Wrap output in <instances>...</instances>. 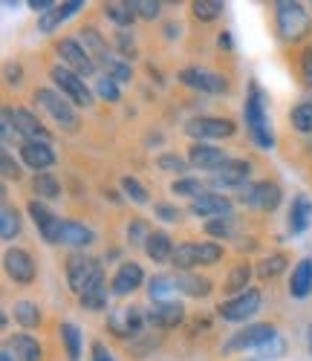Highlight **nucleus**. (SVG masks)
I'll return each mask as SVG.
<instances>
[{"mask_svg": "<svg viewBox=\"0 0 312 361\" xmlns=\"http://www.w3.org/2000/svg\"><path fill=\"white\" fill-rule=\"evenodd\" d=\"M243 116H246V128H248V136H252V142L260 150H269L275 145V130H272V122H269L266 96H263V90L255 81L248 84V96H246V104H243Z\"/></svg>", "mask_w": 312, "mask_h": 361, "instance_id": "obj_1", "label": "nucleus"}, {"mask_svg": "<svg viewBox=\"0 0 312 361\" xmlns=\"http://www.w3.org/2000/svg\"><path fill=\"white\" fill-rule=\"evenodd\" d=\"M275 23H277V35L287 44H298L312 32L309 12L301 4H295V0H277L275 4Z\"/></svg>", "mask_w": 312, "mask_h": 361, "instance_id": "obj_2", "label": "nucleus"}, {"mask_svg": "<svg viewBox=\"0 0 312 361\" xmlns=\"http://www.w3.org/2000/svg\"><path fill=\"white\" fill-rule=\"evenodd\" d=\"M145 324H148V312L139 307V304H121V307H113L107 312V333L119 341H136L142 333H145Z\"/></svg>", "mask_w": 312, "mask_h": 361, "instance_id": "obj_3", "label": "nucleus"}, {"mask_svg": "<svg viewBox=\"0 0 312 361\" xmlns=\"http://www.w3.org/2000/svg\"><path fill=\"white\" fill-rule=\"evenodd\" d=\"M32 99H35L38 107H44V110L55 118V125H58L61 130L76 133V130L81 128V125H78V113L73 110V102H67L61 93H55V90H49V87H38Z\"/></svg>", "mask_w": 312, "mask_h": 361, "instance_id": "obj_4", "label": "nucleus"}, {"mask_svg": "<svg viewBox=\"0 0 312 361\" xmlns=\"http://www.w3.org/2000/svg\"><path fill=\"white\" fill-rule=\"evenodd\" d=\"M237 202L248 205V208H258V212H275L284 200V188H280L275 179H263V183H246L237 188L234 194Z\"/></svg>", "mask_w": 312, "mask_h": 361, "instance_id": "obj_5", "label": "nucleus"}, {"mask_svg": "<svg viewBox=\"0 0 312 361\" xmlns=\"http://www.w3.org/2000/svg\"><path fill=\"white\" fill-rule=\"evenodd\" d=\"M260 307H263L260 289H246L243 295H234L229 300H220V304H217V315H220L223 321H232V324H243V321H248L252 315H258Z\"/></svg>", "mask_w": 312, "mask_h": 361, "instance_id": "obj_6", "label": "nucleus"}, {"mask_svg": "<svg viewBox=\"0 0 312 361\" xmlns=\"http://www.w3.org/2000/svg\"><path fill=\"white\" fill-rule=\"evenodd\" d=\"M55 55L67 64V70H73L81 78H90V75L99 78V73H102L99 64L87 55V49L81 47L78 38H61V41H55Z\"/></svg>", "mask_w": 312, "mask_h": 361, "instance_id": "obj_7", "label": "nucleus"}, {"mask_svg": "<svg viewBox=\"0 0 312 361\" xmlns=\"http://www.w3.org/2000/svg\"><path fill=\"white\" fill-rule=\"evenodd\" d=\"M64 272H67V286L81 295L92 281H96L102 275V263L96 257H90L87 252H73L67 257V266H64Z\"/></svg>", "mask_w": 312, "mask_h": 361, "instance_id": "obj_8", "label": "nucleus"}, {"mask_svg": "<svg viewBox=\"0 0 312 361\" xmlns=\"http://www.w3.org/2000/svg\"><path fill=\"white\" fill-rule=\"evenodd\" d=\"M185 133L197 142L205 139H229L237 133V125L232 122L229 116H194L185 122Z\"/></svg>", "mask_w": 312, "mask_h": 361, "instance_id": "obj_9", "label": "nucleus"}, {"mask_svg": "<svg viewBox=\"0 0 312 361\" xmlns=\"http://www.w3.org/2000/svg\"><path fill=\"white\" fill-rule=\"evenodd\" d=\"M49 78H52V84L58 87V93L64 96L67 102H73V104H78V107H90L92 104V90L84 84V78L81 75H76L73 70H67V67H52L49 70Z\"/></svg>", "mask_w": 312, "mask_h": 361, "instance_id": "obj_10", "label": "nucleus"}, {"mask_svg": "<svg viewBox=\"0 0 312 361\" xmlns=\"http://www.w3.org/2000/svg\"><path fill=\"white\" fill-rule=\"evenodd\" d=\"M277 336L275 324H248L246 329L237 333L223 344V353H243V350H260L266 341H272Z\"/></svg>", "mask_w": 312, "mask_h": 361, "instance_id": "obj_11", "label": "nucleus"}, {"mask_svg": "<svg viewBox=\"0 0 312 361\" xmlns=\"http://www.w3.org/2000/svg\"><path fill=\"white\" fill-rule=\"evenodd\" d=\"M179 84L191 87V90H200V93H211V96H220V93H229V75L223 73H214V70H200V67H185L179 70Z\"/></svg>", "mask_w": 312, "mask_h": 361, "instance_id": "obj_12", "label": "nucleus"}, {"mask_svg": "<svg viewBox=\"0 0 312 361\" xmlns=\"http://www.w3.org/2000/svg\"><path fill=\"white\" fill-rule=\"evenodd\" d=\"M26 212H29V217H32V223L38 226L44 243H49V246L61 243V226H64V220H61L55 212H49V208L44 205V200L32 197V200H29V205H26Z\"/></svg>", "mask_w": 312, "mask_h": 361, "instance_id": "obj_13", "label": "nucleus"}, {"mask_svg": "<svg viewBox=\"0 0 312 361\" xmlns=\"http://www.w3.org/2000/svg\"><path fill=\"white\" fill-rule=\"evenodd\" d=\"M4 269H6V275L18 283V286H32L35 283V275H38V269H35V260L32 255H29L26 249H6L4 255Z\"/></svg>", "mask_w": 312, "mask_h": 361, "instance_id": "obj_14", "label": "nucleus"}, {"mask_svg": "<svg viewBox=\"0 0 312 361\" xmlns=\"http://www.w3.org/2000/svg\"><path fill=\"white\" fill-rule=\"evenodd\" d=\"M191 214L194 217H203L205 223L208 220H223V217H234V202L223 194H214V191H205L203 197L191 200Z\"/></svg>", "mask_w": 312, "mask_h": 361, "instance_id": "obj_15", "label": "nucleus"}, {"mask_svg": "<svg viewBox=\"0 0 312 361\" xmlns=\"http://www.w3.org/2000/svg\"><path fill=\"white\" fill-rule=\"evenodd\" d=\"M248 176H252V162L248 159H229L220 171H214L211 179H208V185L211 188H240L248 183Z\"/></svg>", "mask_w": 312, "mask_h": 361, "instance_id": "obj_16", "label": "nucleus"}, {"mask_svg": "<svg viewBox=\"0 0 312 361\" xmlns=\"http://www.w3.org/2000/svg\"><path fill=\"white\" fill-rule=\"evenodd\" d=\"M78 41H81V47L87 49V55L99 64V70H102V73L110 67V61L119 55V52H113V49H110V44L104 41V35L99 32V29H96V26H90V23H87V26H81Z\"/></svg>", "mask_w": 312, "mask_h": 361, "instance_id": "obj_17", "label": "nucleus"}, {"mask_svg": "<svg viewBox=\"0 0 312 361\" xmlns=\"http://www.w3.org/2000/svg\"><path fill=\"white\" fill-rule=\"evenodd\" d=\"M185 321V307L179 300H162V304H153L148 310V324L156 329V333H168V329H176Z\"/></svg>", "mask_w": 312, "mask_h": 361, "instance_id": "obj_18", "label": "nucleus"}, {"mask_svg": "<svg viewBox=\"0 0 312 361\" xmlns=\"http://www.w3.org/2000/svg\"><path fill=\"white\" fill-rule=\"evenodd\" d=\"M20 162L35 171V173H49V168L55 165V150L49 147V142H20Z\"/></svg>", "mask_w": 312, "mask_h": 361, "instance_id": "obj_19", "label": "nucleus"}, {"mask_svg": "<svg viewBox=\"0 0 312 361\" xmlns=\"http://www.w3.org/2000/svg\"><path fill=\"white\" fill-rule=\"evenodd\" d=\"M145 283V272H142V266L133 263V260H124L119 269H116V275L110 278V292L124 298V295H131L136 292L139 286Z\"/></svg>", "mask_w": 312, "mask_h": 361, "instance_id": "obj_20", "label": "nucleus"}, {"mask_svg": "<svg viewBox=\"0 0 312 361\" xmlns=\"http://www.w3.org/2000/svg\"><path fill=\"white\" fill-rule=\"evenodd\" d=\"M12 118H15V128L23 136V142H49L52 133L44 128V122L26 107H12Z\"/></svg>", "mask_w": 312, "mask_h": 361, "instance_id": "obj_21", "label": "nucleus"}, {"mask_svg": "<svg viewBox=\"0 0 312 361\" xmlns=\"http://www.w3.org/2000/svg\"><path fill=\"white\" fill-rule=\"evenodd\" d=\"M226 162H229V157L223 154L220 147H214V145H203V142H197V145L188 147V165L197 168V171H208V173H214V171H220Z\"/></svg>", "mask_w": 312, "mask_h": 361, "instance_id": "obj_22", "label": "nucleus"}, {"mask_svg": "<svg viewBox=\"0 0 312 361\" xmlns=\"http://www.w3.org/2000/svg\"><path fill=\"white\" fill-rule=\"evenodd\" d=\"M6 353L15 358V361H44V347L35 336H26V333H18L6 341Z\"/></svg>", "mask_w": 312, "mask_h": 361, "instance_id": "obj_23", "label": "nucleus"}, {"mask_svg": "<svg viewBox=\"0 0 312 361\" xmlns=\"http://www.w3.org/2000/svg\"><path fill=\"white\" fill-rule=\"evenodd\" d=\"M113 292H110V286H107V281H104V272L92 281L81 295H78V304H81V310H87V312H102V310H107V298H110Z\"/></svg>", "mask_w": 312, "mask_h": 361, "instance_id": "obj_24", "label": "nucleus"}, {"mask_svg": "<svg viewBox=\"0 0 312 361\" xmlns=\"http://www.w3.org/2000/svg\"><path fill=\"white\" fill-rule=\"evenodd\" d=\"M174 281H176V292L188 295V298H208V295L214 292V283H211V278H205V275L176 272Z\"/></svg>", "mask_w": 312, "mask_h": 361, "instance_id": "obj_25", "label": "nucleus"}, {"mask_svg": "<svg viewBox=\"0 0 312 361\" xmlns=\"http://www.w3.org/2000/svg\"><path fill=\"white\" fill-rule=\"evenodd\" d=\"M92 240H96V231L90 226L78 223V220H64L61 226V243L64 246H73V249H87Z\"/></svg>", "mask_w": 312, "mask_h": 361, "instance_id": "obj_26", "label": "nucleus"}, {"mask_svg": "<svg viewBox=\"0 0 312 361\" xmlns=\"http://www.w3.org/2000/svg\"><path fill=\"white\" fill-rule=\"evenodd\" d=\"M174 240H171V234L168 231H153L150 237H148V243H145V255L153 260V263H171V257H174Z\"/></svg>", "mask_w": 312, "mask_h": 361, "instance_id": "obj_27", "label": "nucleus"}, {"mask_svg": "<svg viewBox=\"0 0 312 361\" xmlns=\"http://www.w3.org/2000/svg\"><path fill=\"white\" fill-rule=\"evenodd\" d=\"M84 9V4L81 0H67V4H58L52 12H47V15H41V20H38V29L41 32H55V29L64 23L70 15H76V12H81Z\"/></svg>", "mask_w": 312, "mask_h": 361, "instance_id": "obj_28", "label": "nucleus"}, {"mask_svg": "<svg viewBox=\"0 0 312 361\" xmlns=\"http://www.w3.org/2000/svg\"><path fill=\"white\" fill-rule=\"evenodd\" d=\"M312 226V202L306 194H298L289 205V231L292 234H304Z\"/></svg>", "mask_w": 312, "mask_h": 361, "instance_id": "obj_29", "label": "nucleus"}, {"mask_svg": "<svg viewBox=\"0 0 312 361\" xmlns=\"http://www.w3.org/2000/svg\"><path fill=\"white\" fill-rule=\"evenodd\" d=\"M289 295L292 298H306L312 292V257H304L298 260V266L292 269V275H289Z\"/></svg>", "mask_w": 312, "mask_h": 361, "instance_id": "obj_30", "label": "nucleus"}, {"mask_svg": "<svg viewBox=\"0 0 312 361\" xmlns=\"http://www.w3.org/2000/svg\"><path fill=\"white\" fill-rule=\"evenodd\" d=\"M12 312H15V324L23 326V329H38L41 321H44L41 307L35 304V300H15Z\"/></svg>", "mask_w": 312, "mask_h": 361, "instance_id": "obj_31", "label": "nucleus"}, {"mask_svg": "<svg viewBox=\"0 0 312 361\" xmlns=\"http://www.w3.org/2000/svg\"><path fill=\"white\" fill-rule=\"evenodd\" d=\"M287 266H289V257H287L284 252H275V255H266L263 260H258L255 275H258L260 281H275Z\"/></svg>", "mask_w": 312, "mask_h": 361, "instance_id": "obj_32", "label": "nucleus"}, {"mask_svg": "<svg viewBox=\"0 0 312 361\" xmlns=\"http://www.w3.org/2000/svg\"><path fill=\"white\" fill-rule=\"evenodd\" d=\"M148 295H150L153 304L174 300V295H176V281H174V275H153V278L148 281Z\"/></svg>", "mask_w": 312, "mask_h": 361, "instance_id": "obj_33", "label": "nucleus"}, {"mask_svg": "<svg viewBox=\"0 0 312 361\" xmlns=\"http://www.w3.org/2000/svg\"><path fill=\"white\" fill-rule=\"evenodd\" d=\"M252 272H255V269H252V263H248V260L237 263V266L232 269V272H229V278H226L223 289H226L232 298H234V295H243V292H246V283L252 281Z\"/></svg>", "mask_w": 312, "mask_h": 361, "instance_id": "obj_34", "label": "nucleus"}, {"mask_svg": "<svg viewBox=\"0 0 312 361\" xmlns=\"http://www.w3.org/2000/svg\"><path fill=\"white\" fill-rule=\"evenodd\" d=\"M58 336H61V344H64V353L70 361H78L81 358V329L70 321H64L58 326Z\"/></svg>", "mask_w": 312, "mask_h": 361, "instance_id": "obj_35", "label": "nucleus"}, {"mask_svg": "<svg viewBox=\"0 0 312 361\" xmlns=\"http://www.w3.org/2000/svg\"><path fill=\"white\" fill-rule=\"evenodd\" d=\"M61 183H58V176L52 173H35L32 176V194L35 200H58L61 197Z\"/></svg>", "mask_w": 312, "mask_h": 361, "instance_id": "obj_36", "label": "nucleus"}, {"mask_svg": "<svg viewBox=\"0 0 312 361\" xmlns=\"http://www.w3.org/2000/svg\"><path fill=\"white\" fill-rule=\"evenodd\" d=\"M104 15H107V20H110L113 26H119V29H131L133 20H136L133 4H104Z\"/></svg>", "mask_w": 312, "mask_h": 361, "instance_id": "obj_37", "label": "nucleus"}, {"mask_svg": "<svg viewBox=\"0 0 312 361\" xmlns=\"http://www.w3.org/2000/svg\"><path fill=\"white\" fill-rule=\"evenodd\" d=\"M171 263L176 266V272H191L194 266H200V260H197V243H179L176 249H174V257H171Z\"/></svg>", "mask_w": 312, "mask_h": 361, "instance_id": "obj_38", "label": "nucleus"}, {"mask_svg": "<svg viewBox=\"0 0 312 361\" xmlns=\"http://www.w3.org/2000/svg\"><path fill=\"white\" fill-rule=\"evenodd\" d=\"M18 234H20V214H18V208L4 202V212H0V237L9 243V240H15Z\"/></svg>", "mask_w": 312, "mask_h": 361, "instance_id": "obj_39", "label": "nucleus"}, {"mask_svg": "<svg viewBox=\"0 0 312 361\" xmlns=\"http://www.w3.org/2000/svg\"><path fill=\"white\" fill-rule=\"evenodd\" d=\"M223 12H226V4H223V0H197V4H191V15H194L197 20H203V23L217 20Z\"/></svg>", "mask_w": 312, "mask_h": 361, "instance_id": "obj_40", "label": "nucleus"}, {"mask_svg": "<svg viewBox=\"0 0 312 361\" xmlns=\"http://www.w3.org/2000/svg\"><path fill=\"white\" fill-rule=\"evenodd\" d=\"M160 344H162V336L142 333L136 341L128 344V355H131V358H145V355H150L153 350H160Z\"/></svg>", "mask_w": 312, "mask_h": 361, "instance_id": "obj_41", "label": "nucleus"}, {"mask_svg": "<svg viewBox=\"0 0 312 361\" xmlns=\"http://www.w3.org/2000/svg\"><path fill=\"white\" fill-rule=\"evenodd\" d=\"M289 125L298 133H312V102H301L289 110Z\"/></svg>", "mask_w": 312, "mask_h": 361, "instance_id": "obj_42", "label": "nucleus"}, {"mask_svg": "<svg viewBox=\"0 0 312 361\" xmlns=\"http://www.w3.org/2000/svg\"><path fill=\"white\" fill-rule=\"evenodd\" d=\"M171 191H174L176 197H191V200H197V197L205 194V185H203V179H197V176H179V179H174Z\"/></svg>", "mask_w": 312, "mask_h": 361, "instance_id": "obj_43", "label": "nucleus"}, {"mask_svg": "<svg viewBox=\"0 0 312 361\" xmlns=\"http://www.w3.org/2000/svg\"><path fill=\"white\" fill-rule=\"evenodd\" d=\"M226 257V249L220 243H214V240H205V243H197V260L200 266H214Z\"/></svg>", "mask_w": 312, "mask_h": 361, "instance_id": "obj_44", "label": "nucleus"}, {"mask_svg": "<svg viewBox=\"0 0 312 361\" xmlns=\"http://www.w3.org/2000/svg\"><path fill=\"white\" fill-rule=\"evenodd\" d=\"M121 191H124V197L133 200V202H139V205H148V202H150L148 188L139 183L136 176H121Z\"/></svg>", "mask_w": 312, "mask_h": 361, "instance_id": "obj_45", "label": "nucleus"}, {"mask_svg": "<svg viewBox=\"0 0 312 361\" xmlns=\"http://www.w3.org/2000/svg\"><path fill=\"white\" fill-rule=\"evenodd\" d=\"M150 234H153V228H150L148 220L136 217V220L128 223V243H131V246H142V249H145V243H148Z\"/></svg>", "mask_w": 312, "mask_h": 361, "instance_id": "obj_46", "label": "nucleus"}, {"mask_svg": "<svg viewBox=\"0 0 312 361\" xmlns=\"http://www.w3.org/2000/svg\"><path fill=\"white\" fill-rule=\"evenodd\" d=\"M96 96L107 104H116L121 99V90H119V81H113L110 75H99L96 78Z\"/></svg>", "mask_w": 312, "mask_h": 361, "instance_id": "obj_47", "label": "nucleus"}, {"mask_svg": "<svg viewBox=\"0 0 312 361\" xmlns=\"http://www.w3.org/2000/svg\"><path fill=\"white\" fill-rule=\"evenodd\" d=\"M156 168L165 171V173H185L191 165H188V159H182L179 154H160V157H156Z\"/></svg>", "mask_w": 312, "mask_h": 361, "instance_id": "obj_48", "label": "nucleus"}, {"mask_svg": "<svg viewBox=\"0 0 312 361\" xmlns=\"http://www.w3.org/2000/svg\"><path fill=\"white\" fill-rule=\"evenodd\" d=\"M133 9H136V18L142 20H156L162 15V4L160 0H131Z\"/></svg>", "mask_w": 312, "mask_h": 361, "instance_id": "obj_49", "label": "nucleus"}, {"mask_svg": "<svg viewBox=\"0 0 312 361\" xmlns=\"http://www.w3.org/2000/svg\"><path fill=\"white\" fill-rule=\"evenodd\" d=\"M102 75H110L113 81H119V84H121V81H131V78H133V70H131V64H128V61H121V58L116 55L113 61H110V67H107Z\"/></svg>", "mask_w": 312, "mask_h": 361, "instance_id": "obj_50", "label": "nucleus"}, {"mask_svg": "<svg viewBox=\"0 0 312 361\" xmlns=\"http://www.w3.org/2000/svg\"><path fill=\"white\" fill-rule=\"evenodd\" d=\"M258 355H260V358H284V355H287V338L277 333L272 341H266V344L258 350Z\"/></svg>", "mask_w": 312, "mask_h": 361, "instance_id": "obj_51", "label": "nucleus"}, {"mask_svg": "<svg viewBox=\"0 0 312 361\" xmlns=\"http://www.w3.org/2000/svg\"><path fill=\"white\" fill-rule=\"evenodd\" d=\"M205 234H211V237H234V217L208 220L205 223Z\"/></svg>", "mask_w": 312, "mask_h": 361, "instance_id": "obj_52", "label": "nucleus"}, {"mask_svg": "<svg viewBox=\"0 0 312 361\" xmlns=\"http://www.w3.org/2000/svg\"><path fill=\"white\" fill-rule=\"evenodd\" d=\"M0 130H4V145H15V139L23 142V136L15 128V118H12V107H4V122H0Z\"/></svg>", "mask_w": 312, "mask_h": 361, "instance_id": "obj_53", "label": "nucleus"}, {"mask_svg": "<svg viewBox=\"0 0 312 361\" xmlns=\"http://www.w3.org/2000/svg\"><path fill=\"white\" fill-rule=\"evenodd\" d=\"M153 212H156V217L165 220V223H176V220L182 217L179 208H176V205H168V202H156V205H153Z\"/></svg>", "mask_w": 312, "mask_h": 361, "instance_id": "obj_54", "label": "nucleus"}, {"mask_svg": "<svg viewBox=\"0 0 312 361\" xmlns=\"http://www.w3.org/2000/svg\"><path fill=\"white\" fill-rule=\"evenodd\" d=\"M301 78L306 87H312V47H306L301 52Z\"/></svg>", "mask_w": 312, "mask_h": 361, "instance_id": "obj_55", "label": "nucleus"}, {"mask_svg": "<svg viewBox=\"0 0 312 361\" xmlns=\"http://www.w3.org/2000/svg\"><path fill=\"white\" fill-rule=\"evenodd\" d=\"M0 162H4V176H6V179H20V168H18V162L12 159L9 150H4V159H0Z\"/></svg>", "mask_w": 312, "mask_h": 361, "instance_id": "obj_56", "label": "nucleus"}, {"mask_svg": "<svg viewBox=\"0 0 312 361\" xmlns=\"http://www.w3.org/2000/svg\"><path fill=\"white\" fill-rule=\"evenodd\" d=\"M90 361H116V358H113V353L102 341H96V344H92V358Z\"/></svg>", "mask_w": 312, "mask_h": 361, "instance_id": "obj_57", "label": "nucleus"}, {"mask_svg": "<svg viewBox=\"0 0 312 361\" xmlns=\"http://www.w3.org/2000/svg\"><path fill=\"white\" fill-rule=\"evenodd\" d=\"M29 6H32L35 12H41V15H47V12H52L58 4H55V0H29Z\"/></svg>", "mask_w": 312, "mask_h": 361, "instance_id": "obj_58", "label": "nucleus"}, {"mask_svg": "<svg viewBox=\"0 0 312 361\" xmlns=\"http://www.w3.org/2000/svg\"><path fill=\"white\" fill-rule=\"evenodd\" d=\"M6 81H9V84H20V81H23L20 64H9V67H6Z\"/></svg>", "mask_w": 312, "mask_h": 361, "instance_id": "obj_59", "label": "nucleus"}, {"mask_svg": "<svg viewBox=\"0 0 312 361\" xmlns=\"http://www.w3.org/2000/svg\"><path fill=\"white\" fill-rule=\"evenodd\" d=\"M217 44H220V49H232V47H234L229 32H220V38H217Z\"/></svg>", "mask_w": 312, "mask_h": 361, "instance_id": "obj_60", "label": "nucleus"}, {"mask_svg": "<svg viewBox=\"0 0 312 361\" xmlns=\"http://www.w3.org/2000/svg\"><path fill=\"white\" fill-rule=\"evenodd\" d=\"M0 361H15V358H12V355H9L6 350H4V353H0Z\"/></svg>", "mask_w": 312, "mask_h": 361, "instance_id": "obj_61", "label": "nucleus"}, {"mask_svg": "<svg viewBox=\"0 0 312 361\" xmlns=\"http://www.w3.org/2000/svg\"><path fill=\"white\" fill-rule=\"evenodd\" d=\"M309 353H312V326H309Z\"/></svg>", "mask_w": 312, "mask_h": 361, "instance_id": "obj_62", "label": "nucleus"}, {"mask_svg": "<svg viewBox=\"0 0 312 361\" xmlns=\"http://www.w3.org/2000/svg\"><path fill=\"white\" fill-rule=\"evenodd\" d=\"M246 361H258V358H246Z\"/></svg>", "mask_w": 312, "mask_h": 361, "instance_id": "obj_63", "label": "nucleus"}]
</instances>
